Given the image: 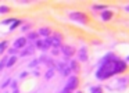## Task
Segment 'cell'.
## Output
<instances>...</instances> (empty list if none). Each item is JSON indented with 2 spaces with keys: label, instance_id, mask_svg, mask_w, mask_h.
Instances as JSON below:
<instances>
[{
  "label": "cell",
  "instance_id": "1",
  "mask_svg": "<svg viewBox=\"0 0 129 93\" xmlns=\"http://www.w3.org/2000/svg\"><path fill=\"white\" fill-rule=\"evenodd\" d=\"M126 68V64L123 61H121V60H112V61H106L103 65H101V68L97 71V74H96V76H97L99 79H107L108 76L114 75V74H118L121 72V71H123Z\"/></svg>",
  "mask_w": 129,
  "mask_h": 93
},
{
  "label": "cell",
  "instance_id": "2",
  "mask_svg": "<svg viewBox=\"0 0 129 93\" xmlns=\"http://www.w3.org/2000/svg\"><path fill=\"white\" fill-rule=\"evenodd\" d=\"M76 86H78V78H76V76H70V79H68V85H67V89L68 90H74Z\"/></svg>",
  "mask_w": 129,
  "mask_h": 93
},
{
  "label": "cell",
  "instance_id": "3",
  "mask_svg": "<svg viewBox=\"0 0 129 93\" xmlns=\"http://www.w3.org/2000/svg\"><path fill=\"white\" fill-rule=\"evenodd\" d=\"M50 46H51V39L50 38H46V39H43L42 42H40V47L39 49H42V50H47Z\"/></svg>",
  "mask_w": 129,
  "mask_h": 93
},
{
  "label": "cell",
  "instance_id": "4",
  "mask_svg": "<svg viewBox=\"0 0 129 93\" xmlns=\"http://www.w3.org/2000/svg\"><path fill=\"white\" fill-rule=\"evenodd\" d=\"M58 70L61 71V74H62V75H68V74L71 72V68H70V65L64 64V63H61V64H58Z\"/></svg>",
  "mask_w": 129,
  "mask_h": 93
},
{
  "label": "cell",
  "instance_id": "5",
  "mask_svg": "<svg viewBox=\"0 0 129 93\" xmlns=\"http://www.w3.org/2000/svg\"><path fill=\"white\" fill-rule=\"evenodd\" d=\"M25 43H26L25 38H18V39L14 42V47H13V49H21V47L25 46Z\"/></svg>",
  "mask_w": 129,
  "mask_h": 93
},
{
  "label": "cell",
  "instance_id": "6",
  "mask_svg": "<svg viewBox=\"0 0 129 93\" xmlns=\"http://www.w3.org/2000/svg\"><path fill=\"white\" fill-rule=\"evenodd\" d=\"M70 15H71V18L78 20V21H82V22H85V17H86L83 13H71Z\"/></svg>",
  "mask_w": 129,
  "mask_h": 93
},
{
  "label": "cell",
  "instance_id": "7",
  "mask_svg": "<svg viewBox=\"0 0 129 93\" xmlns=\"http://www.w3.org/2000/svg\"><path fill=\"white\" fill-rule=\"evenodd\" d=\"M111 17H112V13H111V11H108V10L103 11V14H101V20H103V21H108V20H111Z\"/></svg>",
  "mask_w": 129,
  "mask_h": 93
},
{
  "label": "cell",
  "instance_id": "8",
  "mask_svg": "<svg viewBox=\"0 0 129 93\" xmlns=\"http://www.w3.org/2000/svg\"><path fill=\"white\" fill-rule=\"evenodd\" d=\"M79 60H81V61H86V60H87L86 49H81V51H79Z\"/></svg>",
  "mask_w": 129,
  "mask_h": 93
},
{
  "label": "cell",
  "instance_id": "9",
  "mask_svg": "<svg viewBox=\"0 0 129 93\" xmlns=\"http://www.w3.org/2000/svg\"><path fill=\"white\" fill-rule=\"evenodd\" d=\"M60 38H61L60 35H54V38L51 39V45H53L54 47H58L60 46Z\"/></svg>",
  "mask_w": 129,
  "mask_h": 93
},
{
  "label": "cell",
  "instance_id": "10",
  "mask_svg": "<svg viewBox=\"0 0 129 93\" xmlns=\"http://www.w3.org/2000/svg\"><path fill=\"white\" fill-rule=\"evenodd\" d=\"M62 50H64V54H65V56H72V54H74L72 47H68V46H64V47H62Z\"/></svg>",
  "mask_w": 129,
  "mask_h": 93
},
{
  "label": "cell",
  "instance_id": "11",
  "mask_svg": "<svg viewBox=\"0 0 129 93\" xmlns=\"http://www.w3.org/2000/svg\"><path fill=\"white\" fill-rule=\"evenodd\" d=\"M38 34H40V35H45V36L47 38V35H50V29H49V28H42L39 32H38Z\"/></svg>",
  "mask_w": 129,
  "mask_h": 93
},
{
  "label": "cell",
  "instance_id": "12",
  "mask_svg": "<svg viewBox=\"0 0 129 93\" xmlns=\"http://www.w3.org/2000/svg\"><path fill=\"white\" fill-rule=\"evenodd\" d=\"M20 25V21L18 20H15V21H13V24H11V26H10V31H14L15 28H17V26Z\"/></svg>",
  "mask_w": 129,
  "mask_h": 93
},
{
  "label": "cell",
  "instance_id": "13",
  "mask_svg": "<svg viewBox=\"0 0 129 93\" xmlns=\"http://www.w3.org/2000/svg\"><path fill=\"white\" fill-rule=\"evenodd\" d=\"M39 38V34L38 32H31V34L28 35V39H38Z\"/></svg>",
  "mask_w": 129,
  "mask_h": 93
},
{
  "label": "cell",
  "instance_id": "14",
  "mask_svg": "<svg viewBox=\"0 0 129 93\" xmlns=\"http://www.w3.org/2000/svg\"><path fill=\"white\" fill-rule=\"evenodd\" d=\"M93 7H94L96 10H106V9H107L106 4H94Z\"/></svg>",
  "mask_w": 129,
  "mask_h": 93
},
{
  "label": "cell",
  "instance_id": "15",
  "mask_svg": "<svg viewBox=\"0 0 129 93\" xmlns=\"http://www.w3.org/2000/svg\"><path fill=\"white\" fill-rule=\"evenodd\" d=\"M15 61H17V58H15V57H11V58L9 60V63H6V65H7V67H11Z\"/></svg>",
  "mask_w": 129,
  "mask_h": 93
},
{
  "label": "cell",
  "instance_id": "16",
  "mask_svg": "<svg viewBox=\"0 0 129 93\" xmlns=\"http://www.w3.org/2000/svg\"><path fill=\"white\" fill-rule=\"evenodd\" d=\"M90 92L92 93H101V89L97 86H93V87H90Z\"/></svg>",
  "mask_w": 129,
  "mask_h": 93
},
{
  "label": "cell",
  "instance_id": "17",
  "mask_svg": "<svg viewBox=\"0 0 129 93\" xmlns=\"http://www.w3.org/2000/svg\"><path fill=\"white\" fill-rule=\"evenodd\" d=\"M10 11V9L7 6H2L0 7V14H2V13H9Z\"/></svg>",
  "mask_w": 129,
  "mask_h": 93
},
{
  "label": "cell",
  "instance_id": "18",
  "mask_svg": "<svg viewBox=\"0 0 129 93\" xmlns=\"http://www.w3.org/2000/svg\"><path fill=\"white\" fill-rule=\"evenodd\" d=\"M32 51H34V49L29 47V49H26V51H22V56H28V54H31Z\"/></svg>",
  "mask_w": 129,
  "mask_h": 93
},
{
  "label": "cell",
  "instance_id": "19",
  "mask_svg": "<svg viewBox=\"0 0 129 93\" xmlns=\"http://www.w3.org/2000/svg\"><path fill=\"white\" fill-rule=\"evenodd\" d=\"M6 47H7V42H2V43H0V51H3Z\"/></svg>",
  "mask_w": 129,
  "mask_h": 93
},
{
  "label": "cell",
  "instance_id": "20",
  "mask_svg": "<svg viewBox=\"0 0 129 93\" xmlns=\"http://www.w3.org/2000/svg\"><path fill=\"white\" fill-rule=\"evenodd\" d=\"M4 61H6V58H3L2 61H0V71H2L4 67H6V63H4Z\"/></svg>",
  "mask_w": 129,
  "mask_h": 93
},
{
  "label": "cell",
  "instance_id": "21",
  "mask_svg": "<svg viewBox=\"0 0 129 93\" xmlns=\"http://www.w3.org/2000/svg\"><path fill=\"white\" fill-rule=\"evenodd\" d=\"M71 67H72V70H76V64L74 61H71Z\"/></svg>",
  "mask_w": 129,
  "mask_h": 93
},
{
  "label": "cell",
  "instance_id": "22",
  "mask_svg": "<svg viewBox=\"0 0 129 93\" xmlns=\"http://www.w3.org/2000/svg\"><path fill=\"white\" fill-rule=\"evenodd\" d=\"M10 22H13V20H4L2 24H10Z\"/></svg>",
  "mask_w": 129,
  "mask_h": 93
},
{
  "label": "cell",
  "instance_id": "23",
  "mask_svg": "<svg viewBox=\"0 0 129 93\" xmlns=\"http://www.w3.org/2000/svg\"><path fill=\"white\" fill-rule=\"evenodd\" d=\"M9 83H10V79H7V81H6V83H3V85H2V86L4 87V86H7V85H9Z\"/></svg>",
  "mask_w": 129,
  "mask_h": 93
},
{
  "label": "cell",
  "instance_id": "24",
  "mask_svg": "<svg viewBox=\"0 0 129 93\" xmlns=\"http://www.w3.org/2000/svg\"><path fill=\"white\" fill-rule=\"evenodd\" d=\"M62 93H71V90H68V89H67V87H65V89H64V90H62Z\"/></svg>",
  "mask_w": 129,
  "mask_h": 93
},
{
  "label": "cell",
  "instance_id": "25",
  "mask_svg": "<svg viewBox=\"0 0 129 93\" xmlns=\"http://www.w3.org/2000/svg\"><path fill=\"white\" fill-rule=\"evenodd\" d=\"M125 10H126V11H129V6H128V7H125Z\"/></svg>",
  "mask_w": 129,
  "mask_h": 93
},
{
  "label": "cell",
  "instance_id": "26",
  "mask_svg": "<svg viewBox=\"0 0 129 93\" xmlns=\"http://www.w3.org/2000/svg\"><path fill=\"white\" fill-rule=\"evenodd\" d=\"M128 61H129V57H128Z\"/></svg>",
  "mask_w": 129,
  "mask_h": 93
}]
</instances>
